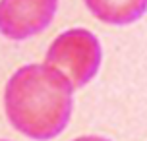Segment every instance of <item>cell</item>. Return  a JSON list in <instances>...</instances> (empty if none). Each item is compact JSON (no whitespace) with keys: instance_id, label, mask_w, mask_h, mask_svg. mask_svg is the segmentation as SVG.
<instances>
[{"instance_id":"277c9868","label":"cell","mask_w":147,"mask_h":141,"mask_svg":"<svg viewBox=\"0 0 147 141\" xmlns=\"http://www.w3.org/2000/svg\"><path fill=\"white\" fill-rule=\"evenodd\" d=\"M99 21L107 25H130L147 12V0H83Z\"/></svg>"},{"instance_id":"3957f363","label":"cell","mask_w":147,"mask_h":141,"mask_svg":"<svg viewBox=\"0 0 147 141\" xmlns=\"http://www.w3.org/2000/svg\"><path fill=\"white\" fill-rule=\"evenodd\" d=\"M58 0H0V35L25 41L41 35L52 23Z\"/></svg>"},{"instance_id":"8992f818","label":"cell","mask_w":147,"mask_h":141,"mask_svg":"<svg viewBox=\"0 0 147 141\" xmlns=\"http://www.w3.org/2000/svg\"><path fill=\"white\" fill-rule=\"evenodd\" d=\"M0 141H6V139H0Z\"/></svg>"},{"instance_id":"6da1fadb","label":"cell","mask_w":147,"mask_h":141,"mask_svg":"<svg viewBox=\"0 0 147 141\" xmlns=\"http://www.w3.org/2000/svg\"><path fill=\"white\" fill-rule=\"evenodd\" d=\"M74 85L49 64H25L4 87V112L10 126L33 141H51L70 124Z\"/></svg>"},{"instance_id":"7a4b0ae2","label":"cell","mask_w":147,"mask_h":141,"mask_svg":"<svg viewBox=\"0 0 147 141\" xmlns=\"http://www.w3.org/2000/svg\"><path fill=\"white\" fill-rule=\"evenodd\" d=\"M103 50L99 39L89 29L72 27L60 33L45 54V64L60 70L72 81L74 89L85 87L99 74Z\"/></svg>"},{"instance_id":"5b68a950","label":"cell","mask_w":147,"mask_h":141,"mask_svg":"<svg viewBox=\"0 0 147 141\" xmlns=\"http://www.w3.org/2000/svg\"><path fill=\"white\" fill-rule=\"evenodd\" d=\"M74 141H110V139L101 137V135H81V137H76Z\"/></svg>"}]
</instances>
